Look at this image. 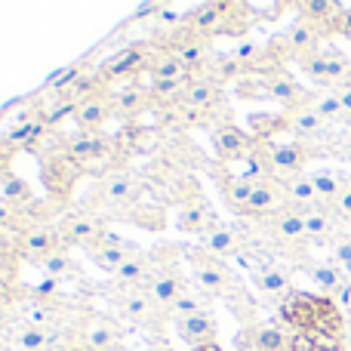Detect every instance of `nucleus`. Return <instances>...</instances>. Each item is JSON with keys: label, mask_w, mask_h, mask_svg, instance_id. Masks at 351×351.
Listing matches in <instances>:
<instances>
[{"label": "nucleus", "mask_w": 351, "mask_h": 351, "mask_svg": "<svg viewBox=\"0 0 351 351\" xmlns=\"http://www.w3.org/2000/svg\"><path fill=\"white\" fill-rule=\"evenodd\" d=\"M185 262H191V278L200 290L210 293L216 302L231 305L234 315L243 317V324H253L256 305L250 299L247 287L241 284V278L228 268V262L206 253L204 247H185Z\"/></svg>", "instance_id": "obj_1"}, {"label": "nucleus", "mask_w": 351, "mask_h": 351, "mask_svg": "<svg viewBox=\"0 0 351 351\" xmlns=\"http://www.w3.org/2000/svg\"><path fill=\"white\" fill-rule=\"evenodd\" d=\"M148 194V185L139 173H133L130 167L117 164L108 170L99 173L96 191L90 194V204L102 210V219L108 216H121V219H133L130 210L136 204H142V197Z\"/></svg>", "instance_id": "obj_2"}, {"label": "nucleus", "mask_w": 351, "mask_h": 351, "mask_svg": "<svg viewBox=\"0 0 351 351\" xmlns=\"http://www.w3.org/2000/svg\"><path fill=\"white\" fill-rule=\"evenodd\" d=\"M253 25L247 12V3H231V0H216V3H197L188 16V34L216 40V37H241Z\"/></svg>", "instance_id": "obj_3"}, {"label": "nucleus", "mask_w": 351, "mask_h": 351, "mask_svg": "<svg viewBox=\"0 0 351 351\" xmlns=\"http://www.w3.org/2000/svg\"><path fill=\"white\" fill-rule=\"evenodd\" d=\"M111 305H114L117 317H123V321L136 324V327L148 330L154 336L164 333L167 317H170L154 302L152 293L142 290V287H117V290H111Z\"/></svg>", "instance_id": "obj_4"}, {"label": "nucleus", "mask_w": 351, "mask_h": 351, "mask_svg": "<svg viewBox=\"0 0 351 351\" xmlns=\"http://www.w3.org/2000/svg\"><path fill=\"white\" fill-rule=\"evenodd\" d=\"M148 62H152V43H130L99 62V80L105 84V90H114L121 84L139 80L148 71Z\"/></svg>", "instance_id": "obj_5"}, {"label": "nucleus", "mask_w": 351, "mask_h": 351, "mask_svg": "<svg viewBox=\"0 0 351 351\" xmlns=\"http://www.w3.org/2000/svg\"><path fill=\"white\" fill-rule=\"evenodd\" d=\"M59 234L65 241V247H80L86 253H93L108 237V219H102L93 210H68L59 219Z\"/></svg>", "instance_id": "obj_6"}, {"label": "nucleus", "mask_w": 351, "mask_h": 351, "mask_svg": "<svg viewBox=\"0 0 351 351\" xmlns=\"http://www.w3.org/2000/svg\"><path fill=\"white\" fill-rule=\"evenodd\" d=\"M62 152H65L68 158L80 167V170H86V167H93V164L117 167V158H114L117 145L111 142V136H105V133L74 130L71 136H65V139H62Z\"/></svg>", "instance_id": "obj_7"}, {"label": "nucleus", "mask_w": 351, "mask_h": 351, "mask_svg": "<svg viewBox=\"0 0 351 351\" xmlns=\"http://www.w3.org/2000/svg\"><path fill=\"white\" fill-rule=\"evenodd\" d=\"M12 250H16V256H22V259H28L31 265H34V262L47 259V256L59 253V250H68V247L59 234V225L31 222L28 228H22L16 237H12Z\"/></svg>", "instance_id": "obj_8"}, {"label": "nucleus", "mask_w": 351, "mask_h": 351, "mask_svg": "<svg viewBox=\"0 0 351 351\" xmlns=\"http://www.w3.org/2000/svg\"><path fill=\"white\" fill-rule=\"evenodd\" d=\"M317 40H321V31H317L311 22H305V19H296V22L290 25V31H284L280 37H271L268 43L274 47V53H278L280 62L299 59L305 65L308 59L317 56Z\"/></svg>", "instance_id": "obj_9"}, {"label": "nucleus", "mask_w": 351, "mask_h": 351, "mask_svg": "<svg viewBox=\"0 0 351 351\" xmlns=\"http://www.w3.org/2000/svg\"><path fill=\"white\" fill-rule=\"evenodd\" d=\"M290 210V197L284 191V182L280 179H262L256 182L253 194H250L247 206H243L241 219H250V222H262V219H271L278 213Z\"/></svg>", "instance_id": "obj_10"}, {"label": "nucleus", "mask_w": 351, "mask_h": 351, "mask_svg": "<svg viewBox=\"0 0 351 351\" xmlns=\"http://www.w3.org/2000/svg\"><path fill=\"white\" fill-rule=\"evenodd\" d=\"M290 346H293V336L278 321L243 324V330L234 336L237 351H290Z\"/></svg>", "instance_id": "obj_11"}, {"label": "nucleus", "mask_w": 351, "mask_h": 351, "mask_svg": "<svg viewBox=\"0 0 351 351\" xmlns=\"http://www.w3.org/2000/svg\"><path fill=\"white\" fill-rule=\"evenodd\" d=\"M80 173L84 170L62 152V145L56 148L53 154L40 158V179H43V185L49 188V197L53 200H65L68 194H71V188H74V182H77Z\"/></svg>", "instance_id": "obj_12"}, {"label": "nucleus", "mask_w": 351, "mask_h": 351, "mask_svg": "<svg viewBox=\"0 0 351 351\" xmlns=\"http://www.w3.org/2000/svg\"><path fill=\"white\" fill-rule=\"evenodd\" d=\"M167 49H173L176 56L182 59V65L191 71V77H200V74H210V68L216 65L219 53L213 49L210 40H204V37H194V34H182L176 37L173 43H167Z\"/></svg>", "instance_id": "obj_13"}, {"label": "nucleus", "mask_w": 351, "mask_h": 351, "mask_svg": "<svg viewBox=\"0 0 351 351\" xmlns=\"http://www.w3.org/2000/svg\"><path fill=\"white\" fill-rule=\"evenodd\" d=\"M262 154L268 160V170H271V179H290V176L302 173L305 160L311 158V152L302 145V142H287V145H271V142H259Z\"/></svg>", "instance_id": "obj_14"}, {"label": "nucleus", "mask_w": 351, "mask_h": 351, "mask_svg": "<svg viewBox=\"0 0 351 351\" xmlns=\"http://www.w3.org/2000/svg\"><path fill=\"white\" fill-rule=\"evenodd\" d=\"M210 139H213V152L222 164H234V160L247 158L250 152L256 148L253 133H243L237 123H219V127L210 130Z\"/></svg>", "instance_id": "obj_15"}, {"label": "nucleus", "mask_w": 351, "mask_h": 351, "mask_svg": "<svg viewBox=\"0 0 351 351\" xmlns=\"http://www.w3.org/2000/svg\"><path fill=\"white\" fill-rule=\"evenodd\" d=\"M121 324L108 315H93L84 321L74 346H84L90 351H117L121 348Z\"/></svg>", "instance_id": "obj_16"}, {"label": "nucleus", "mask_w": 351, "mask_h": 351, "mask_svg": "<svg viewBox=\"0 0 351 351\" xmlns=\"http://www.w3.org/2000/svg\"><path fill=\"white\" fill-rule=\"evenodd\" d=\"M111 99H114V117H123V121H136L145 111L158 108L148 84L142 80H130V84H121L111 90Z\"/></svg>", "instance_id": "obj_17"}, {"label": "nucleus", "mask_w": 351, "mask_h": 351, "mask_svg": "<svg viewBox=\"0 0 351 351\" xmlns=\"http://www.w3.org/2000/svg\"><path fill=\"white\" fill-rule=\"evenodd\" d=\"M114 117V99H111V90H96L86 99L77 102V111H74V123L77 130H90V133H102V127Z\"/></svg>", "instance_id": "obj_18"}, {"label": "nucleus", "mask_w": 351, "mask_h": 351, "mask_svg": "<svg viewBox=\"0 0 351 351\" xmlns=\"http://www.w3.org/2000/svg\"><path fill=\"white\" fill-rule=\"evenodd\" d=\"M250 280L256 284V290L262 293L265 299H274V302H284L287 296H290V287H293V280H290V271H287L280 262H274V259H265L262 265H256L253 271H250Z\"/></svg>", "instance_id": "obj_19"}, {"label": "nucleus", "mask_w": 351, "mask_h": 351, "mask_svg": "<svg viewBox=\"0 0 351 351\" xmlns=\"http://www.w3.org/2000/svg\"><path fill=\"white\" fill-rule=\"evenodd\" d=\"M139 253H142L139 243L123 241V237H117V234H111V231H108V237H105L102 247L93 250V253H86V256L93 259V265H96V268L117 274L130 259H133V256H139Z\"/></svg>", "instance_id": "obj_20"}, {"label": "nucleus", "mask_w": 351, "mask_h": 351, "mask_svg": "<svg viewBox=\"0 0 351 351\" xmlns=\"http://www.w3.org/2000/svg\"><path fill=\"white\" fill-rule=\"evenodd\" d=\"M200 247H204L206 253L219 256V259H228V256L234 259V256L247 247V237H243V231L237 228V225L219 222V225H213L204 237H200Z\"/></svg>", "instance_id": "obj_21"}, {"label": "nucleus", "mask_w": 351, "mask_h": 351, "mask_svg": "<svg viewBox=\"0 0 351 351\" xmlns=\"http://www.w3.org/2000/svg\"><path fill=\"white\" fill-rule=\"evenodd\" d=\"M176 333H179L182 342H188L194 351L216 346L219 339V321L213 315H194V317H182V321H173Z\"/></svg>", "instance_id": "obj_22"}, {"label": "nucleus", "mask_w": 351, "mask_h": 351, "mask_svg": "<svg viewBox=\"0 0 351 351\" xmlns=\"http://www.w3.org/2000/svg\"><path fill=\"white\" fill-rule=\"evenodd\" d=\"M259 225L262 234H268L271 241L284 243V247H293V243H302L305 241V222L296 210H287V213H278L271 219H262Z\"/></svg>", "instance_id": "obj_23"}, {"label": "nucleus", "mask_w": 351, "mask_h": 351, "mask_svg": "<svg viewBox=\"0 0 351 351\" xmlns=\"http://www.w3.org/2000/svg\"><path fill=\"white\" fill-rule=\"evenodd\" d=\"M62 342H71V336L53 327H34V324H19L16 336H12L16 351H53Z\"/></svg>", "instance_id": "obj_24"}, {"label": "nucleus", "mask_w": 351, "mask_h": 351, "mask_svg": "<svg viewBox=\"0 0 351 351\" xmlns=\"http://www.w3.org/2000/svg\"><path fill=\"white\" fill-rule=\"evenodd\" d=\"M222 222V219L216 216V213H213V204L206 197H194L191 204H185L182 206V213H179V231L182 234H191V237H204L206 231L213 228V225H219Z\"/></svg>", "instance_id": "obj_25"}, {"label": "nucleus", "mask_w": 351, "mask_h": 351, "mask_svg": "<svg viewBox=\"0 0 351 351\" xmlns=\"http://www.w3.org/2000/svg\"><path fill=\"white\" fill-rule=\"evenodd\" d=\"M296 10L302 12L299 19L311 22L321 34H333V31H342V6L333 3V0H305V3H296Z\"/></svg>", "instance_id": "obj_26"}, {"label": "nucleus", "mask_w": 351, "mask_h": 351, "mask_svg": "<svg viewBox=\"0 0 351 351\" xmlns=\"http://www.w3.org/2000/svg\"><path fill=\"white\" fill-rule=\"evenodd\" d=\"M148 77L152 80H191V71L182 65V59L167 47L152 43V62H148Z\"/></svg>", "instance_id": "obj_27"}, {"label": "nucleus", "mask_w": 351, "mask_h": 351, "mask_svg": "<svg viewBox=\"0 0 351 351\" xmlns=\"http://www.w3.org/2000/svg\"><path fill=\"white\" fill-rule=\"evenodd\" d=\"M253 188H256V182L243 179V176H237V173L219 170V194H222L225 206H228L231 213H237V216L243 213V206H247V200H250V194H253Z\"/></svg>", "instance_id": "obj_28"}, {"label": "nucleus", "mask_w": 351, "mask_h": 351, "mask_svg": "<svg viewBox=\"0 0 351 351\" xmlns=\"http://www.w3.org/2000/svg\"><path fill=\"white\" fill-rule=\"evenodd\" d=\"M302 68H305V74H308V77L317 80V84H333V80H342L348 74V62L342 59L339 53H333V49L317 53L315 59H308Z\"/></svg>", "instance_id": "obj_29"}, {"label": "nucleus", "mask_w": 351, "mask_h": 351, "mask_svg": "<svg viewBox=\"0 0 351 351\" xmlns=\"http://www.w3.org/2000/svg\"><path fill=\"white\" fill-rule=\"evenodd\" d=\"M213 302L216 299L210 296V293H204L197 284H188L185 290H182V296L173 302V308H170V317L173 321H182V317H194V315H213Z\"/></svg>", "instance_id": "obj_30"}, {"label": "nucleus", "mask_w": 351, "mask_h": 351, "mask_svg": "<svg viewBox=\"0 0 351 351\" xmlns=\"http://www.w3.org/2000/svg\"><path fill=\"white\" fill-rule=\"evenodd\" d=\"M34 265L43 271V278H56V280H65V278L80 280V278H84V271H80V265L74 262L71 250H59V253L47 256V259L34 262Z\"/></svg>", "instance_id": "obj_31"}, {"label": "nucleus", "mask_w": 351, "mask_h": 351, "mask_svg": "<svg viewBox=\"0 0 351 351\" xmlns=\"http://www.w3.org/2000/svg\"><path fill=\"white\" fill-rule=\"evenodd\" d=\"M284 191H287V197H290V210H296V213L311 210L317 200L315 182L305 173H296V176H290V179H284Z\"/></svg>", "instance_id": "obj_32"}, {"label": "nucleus", "mask_w": 351, "mask_h": 351, "mask_svg": "<svg viewBox=\"0 0 351 351\" xmlns=\"http://www.w3.org/2000/svg\"><path fill=\"white\" fill-rule=\"evenodd\" d=\"M34 222V216H31L28 210H22V206L10 204L6 197H0V234H12L16 237L22 228H28V225Z\"/></svg>", "instance_id": "obj_33"}, {"label": "nucleus", "mask_w": 351, "mask_h": 351, "mask_svg": "<svg viewBox=\"0 0 351 351\" xmlns=\"http://www.w3.org/2000/svg\"><path fill=\"white\" fill-rule=\"evenodd\" d=\"M0 188H3V194H0V197H6L10 204L22 206V210H31V206H34V194H31L28 182L19 179V176L3 173V176H0Z\"/></svg>", "instance_id": "obj_34"}, {"label": "nucleus", "mask_w": 351, "mask_h": 351, "mask_svg": "<svg viewBox=\"0 0 351 351\" xmlns=\"http://www.w3.org/2000/svg\"><path fill=\"white\" fill-rule=\"evenodd\" d=\"M324 127V117H317L311 108H296L287 114V130H293L296 136H317Z\"/></svg>", "instance_id": "obj_35"}, {"label": "nucleus", "mask_w": 351, "mask_h": 351, "mask_svg": "<svg viewBox=\"0 0 351 351\" xmlns=\"http://www.w3.org/2000/svg\"><path fill=\"white\" fill-rule=\"evenodd\" d=\"M299 216H302V222H305V237H311V241H324V237H330L333 222H330V216L324 210L311 206V210H302Z\"/></svg>", "instance_id": "obj_36"}, {"label": "nucleus", "mask_w": 351, "mask_h": 351, "mask_svg": "<svg viewBox=\"0 0 351 351\" xmlns=\"http://www.w3.org/2000/svg\"><path fill=\"white\" fill-rule=\"evenodd\" d=\"M250 130H253L256 142H268L278 130H287V117H280V114H253L250 117Z\"/></svg>", "instance_id": "obj_37"}, {"label": "nucleus", "mask_w": 351, "mask_h": 351, "mask_svg": "<svg viewBox=\"0 0 351 351\" xmlns=\"http://www.w3.org/2000/svg\"><path fill=\"white\" fill-rule=\"evenodd\" d=\"M311 182H315V191H317V197H324V200H333L336 204V197H339L346 188H342V182H339V176L336 173H315L311 176Z\"/></svg>", "instance_id": "obj_38"}, {"label": "nucleus", "mask_w": 351, "mask_h": 351, "mask_svg": "<svg viewBox=\"0 0 351 351\" xmlns=\"http://www.w3.org/2000/svg\"><path fill=\"white\" fill-rule=\"evenodd\" d=\"M308 274H311V280H315L317 287H324L327 293H339L342 287H346L342 274L336 271L333 265H315V268H308Z\"/></svg>", "instance_id": "obj_39"}, {"label": "nucleus", "mask_w": 351, "mask_h": 351, "mask_svg": "<svg viewBox=\"0 0 351 351\" xmlns=\"http://www.w3.org/2000/svg\"><path fill=\"white\" fill-rule=\"evenodd\" d=\"M308 108L315 111L317 117H324V121H330V117H339V114H342V102H339V96H333V93H324V96L311 99Z\"/></svg>", "instance_id": "obj_40"}, {"label": "nucleus", "mask_w": 351, "mask_h": 351, "mask_svg": "<svg viewBox=\"0 0 351 351\" xmlns=\"http://www.w3.org/2000/svg\"><path fill=\"white\" fill-rule=\"evenodd\" d=\"M284 10L287 3H247V12L253 22H274Z\"/></svg>", "instance_id": "obj_41"}, {"label": "nucleus", "mask_w": 351, "mask_h": 351, "mask_svg": "<svg viewBox=\"0 0 351 351\" xmlns=\"http://www.w3.org/2000/svg\"><path fill=\"white\" fill-rule=\"evenodd\" d=\"M290 351H339V348H324V346H317V339L311 333H296Z\"/></svg>", "instance_id": "obj_42"}, {"label": "nucleus", "mask_w": 351, "mask_h": 351, "mask_svg": "<svg viewBox=\"0 0 351 351\" xmlns=\"http://www.w3.org/2000/svg\"><path fill=\"white\" fill-rule=\"evenodd\" d=\"M336 262H339L346 271H351V241H339V243H336Z\"/></svg>", "instance_id": "obj_43"}, {"label": "nucleus", "mask_w": 351, "mask_h": 351, "mask_svg": "<svg viewBox=\"0 0 351 351\" xmlns=\"http://www.w3.org/2000/svg\"><path fill=\"white\" fill-rule=\"evenodd\" d=\"M336 210H339L342 216H351V188H346V191L336 197Z\"/></svg>", "instance_id": "obj_44"}, {"label": "nucleus", "mask_w": 351, "mask_h": 351, "mask_svg": "<svg viewBox=\"0 0 351 351\" xmlns=\"http://www.w3.org/2000/svg\"><path fill=\"white\" fill-rule=\"evenodd\" d=\"M336 96H339V102H342V111H348V114H351V84L342 86Z\"/></svg>", "instance_id": "obj_45"}, {"label": "nucleus", "mask_w": 351, "mask_h": 351, "mask_svg": "<svg viewBox=\"0 0 351 351\" xmlns=\"http://www.w3.org/2000/svg\"><path fill=\"white\" fill-rule=\"evenodd\" d=\"M342 34L351 37V10L342 12Z\"/></svg>", "instance_id": "obj_46"}, {"label": "nucleus", "mask_w": 351, "mask_h": 351, "mask_svg": "<svg viewBox=\"0 0 351 351\" xmlns=\"http://www.w3.org/2000/svg\"><path fill=\"white\" fill-rule=\"evenodd\" d=\"M148 351H173V348H170V346H167V342H164V339H158V342H154V346H152V348H148Z\"/></svg>", "instance_id": "obj_47"}, {"label": "nucleus", "mask_w": 351, "mask_h": 351, "mask_svg": "<svg viewBox=\"0 0 351 351\" xmlns=\"http://www.w3.org/2000/svg\"><path fill=\"white\" fill-rule=\"evenodd\" d=\"M197 351H222V348H219V342H216V346H206V348H197Z\"/></svg>", "instance_id": "obj_48"}, {"label": "nucleus", "mask_w": 351, "mask_h": 351, "mask_svg": "<svg viewBox=\"0 0 351 351\" xmlns=\"http://www.w3.org/2000/svg\"><path fill=\"white\" fill-rule=\"evenodd\" d=\"M346 342H348V346H351V324H348V327H346Z\"/></svg>", "instance_id": "obj_49"}, {"label": "nucleus", "mask_w": 351, "mask_h": 351, "mask_svg": "<svg viewBox=\"0 0 351 351\" xmlns=\"http://www.w3.org/2000/svg\"><path fill=\"white\" fill-rule=\"evenodd\" d=\"M0 351H16L12 346H6V342H0Z\"/></svg>", "instance_id": "obj_50"}, {"label": "nucleus", "mask_w": 351, "mask_h": 351, "mask_svg": "<svg viewBox=\"0 0 351 351\" xmlns=\"http://www.w3.org/2000/svg\"><path fill=\"white\" fill-rule=\"evenodd\" d=\"M71 351H90V348H84V346H71Z\"/></svg>", "instance_id": "obj_51"}]
</instances>
